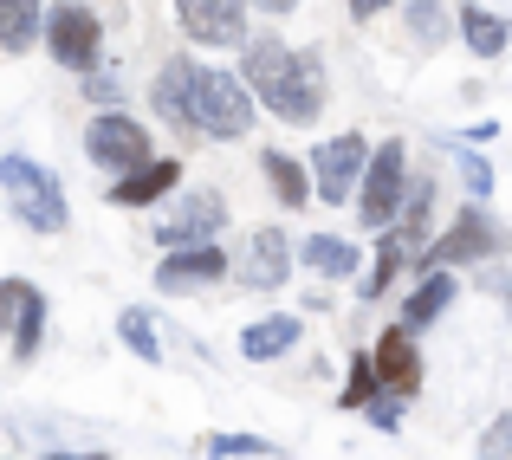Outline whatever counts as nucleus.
<instances>
[{
	"label": "nucleus",
	"mask_w": 512,
	"mask_h": 460,
	"mask_svg": "<svg viewBox=\"0 0 512 460\" xmlns=\"http://www.w3.org/2000/svg\"><path fill=\"white\" fill-rule=\"evenodd\" d=\"M240 85H247L253 104H266V111L292 130L318 124V111H325V59H318V52H292L286 39H273V33H260L247 46Z\"/></svg>",
	"instance_id": "nucleus-1"
},
{
	"label": "nucleus",
	"mask_w": 512,
	"mask_h": 460,
	"mask_svg": "<svg viewBox=\"0 0 512 460\" xmlns=\"http://www.w3.org/2000/svg\"><path fill=\"white\" fill-rule=\"evenodd\" d=\"M0 188H7V208L20 214L33 234H65L72 227V208H65V188L46 162L33 156H0Z\"/></svg>",
	"instance_id": "nucleus-2"
},
{
	"label": "nucleus",
	"mask_w": 512,
	"mask_h": 460,
	"mask_svg": "<svg viewBox=\"0 0 512 460\" xmlns=\"http://www.w3.org/2000/svg\"><path fill=\"white\" fill-rule=\"evenodd\" d=\"M188 111H195V130H201V137H214V143L253 137V98H247V85H240L234 72H208V65H201Z\"/></svg>",
	"instance_id": "nucleus-3"
},
{
	"label": "nucleus",
	"mask_w": 512,
	"mask_h": 460,
	"mask_svg": "<svg viewBox=\"0 0 512 460\" xmlns=\"http://www.w3.org/2000/svg\"><path fill=\"white\" fill-rule=\"evenodd\" d=\"M500 247H506V234L493 227V214L474 201V208H461L448 227H441V240H428V253H422V273H448V266L493 260Z\"/></svg>",
	"instance_id": "nucleus-4"
},
{
	"label": "nucleus",
	"mask_w": 512,
	"mask_h": 460,
	"mask_svg": "<svg viewBox=\"0 0 512 460\" xmlns=\"http://www.w3.org/2000/svg\"><path fill=\"white\" fill-rule=\"evenodd\" d=\"M221 227H227V201L214 195V188H182V195H175V208L150 227V240L163 253H175V247H208Z\"/></svg>",
	"instance_id": "nucleus-5"
},
{
	"label": "nucleus",
	"mask_w": 512,
	"mask_h": 460,
	"mask_svg": "<svg viewBox=\"0 0 512 460\" xmlns=\"http://www.w3.org/2000/svg\"><path fill=\"white\" fill-rule=\"evenodd\" d=\"M46 52L59 65H72V72H98V46H104V26L98 13L85 7V0H59V7H46Z\"/></svg>",
	"instance_id": "nucleus-6"
},
{
	"label": "nucleus",
	"mask_w": 512,
	"mask_h": 460,
	"mask_svg": "<svg viewBox=\"0 0 512 460\" xmlns=\"http://www.w3.org/2000/svg\"><path fill=\"white\" fill-rule=\"evenodd\" d=\"M402 175H409V150H402V137L383 143V150H370V169H363V182H357L363 188V195H357L363 227L383 234V227L402 214Z\"/></svg>",
	"instance_id": "nucleus-7"
},
{
	"label": "nucleus",
	"mask_w": 512,
	"mask_h": 460,
	"mask_svg": "<svg viewBox=\"0 0 512 460\" xmlns=\"http://www.w3.org/2000/svg\"><path fill=\"white\" fill-rule=\"evenodd\" d=\"M363 169H370V143L357 137V130H344V137H325L312 156V195L331 201V208H344L350 188L363 182Z\"/></svg>",
	"instance_id": "nucleus-8"
},
{
	"label": "nucleus",
	"mask_w": 512,
	"mask_h": 460,
	"mask_svg": "<svg viewBox=\"0 0 512 460\" xmlns=\"http://www.w3.org/2000/svg\"><path fill=\"white\" fill-rule=\"evenodd\" d=\"M85 156H91V169L130 175V169H143V162H150V137H143L137 117L104 111V117H91V130H85Z\"/></svg>",
	"instance_id": "nucleus-9"
},
{
	"label": "nucleus",
	"mask_w": 512,
	"mask_h": 460,
	"mask_svg": "<svg viewBox=\"0 0 512 460\" xmlns=\"http://www.w3.org/2000/svg\"><path fill=\"white\" fill-rule=\"evenodd\" d=\"M227 273H234L247 292H279L286 273H292V240L279 234V227H253V234L240 240V253L227 260Z\"/></svg>",
	"instance_id": "nucleus-10"
},
{
	"label": "nucleus",
	"mask_w": 512,
	"mask_h": 460,
	"mask_svg": "<svg viewBox=\"0 0 512 460\" xmlns=\"http://www.w3.org/2000/svg\"><path fill=\"white\" fill-rule=\"evenodd\" d=\"M0 324L13 331V357L33 363L39 337H46V292L33 279H0Z\"/></svg>",
	"instance_id": "nucleus-11"
},
{
	"label": "nucleus",
	"mask_w": 512,
	"mask_h": 460,
	"mask_svg": "<svg viewBox=\"0 0 512 460\" xmlns=\"http://www.w3.org/2000/svg\"><path fill=\"white\" fill-rule=\"evenodd\" d=\"M175 20L195 46H247V0H175Z\"/></svg>",
	"instance_id": "nucleus-12"
},
{
	"label": "nucleus",
	"mask_w": 512,
	"mask_h": 460,
	"mask_svg": "<svg viewBox=\"0 0 512 460\" xmlns=\"http://www.w3.org/2000/svg\"><path fill=\"white\" fill-rule=\"evenodd\" d=\"M227 279V253L214 247H175L163 253V266H156V292H169V299H182V292H208Z\"/></svg>",
	"instance_id": "nucleus-13"
},
{
	"label": "nucleus",
	"mask_w": 512,
	"mask_h": 460,
	"mask_svg": "<svg viewBox=\"0 0 512 460\" xmlns=\"http://www.w3.org/2000/svg\"><path fill=\"white\" fill-rule=\"evenodd\" d=\"M370 363H376L383 396H402V402H409L415 389H422V350H415V331H402V324H389V331L376 337Z\"/></svg>",
	"instance_id": "nucleus-14"
},
{
	"label": "nucleus",
	"mask_w": 512,
	"mask_h": 460,
	"mask_svg": "<svg viewBox=\"0 0 512 460\" xmlns=\"http://www.w3.org/2000/svg\"><path fill=\"white\" fill-rule=\"evenodd\" d=\"M195 72H201V65L188 59V52H175L163 72H156V111H163V124H175L182 137H195V111H188V98H195Z\"/></svg>",
	"instance_id": "nucleus-15"
},
{
	"label": "nucleus",
	"mask_w": 512,
	"mask_h": 460,
	"mask_svg": "<svg viewBox=\"0 0 512 460\" xmlns=\"http://www.w3.org/2000/svg\"><path fill=\"white\" fill-rule=\"evenodd\" d=\"M175 182H182V162H169V156H150V162H143V169L117 175L111 201H117V208H150V201H163Z\"/></svg>",
	"instance_id": "nucleus-16"
},
{
	"label": "nucleus",
	"mask_w": 512,
	"mask_h": 460,
	"mask_svg": "<svg viewBox=\"0 0 512 460\" xmlns=\"http://www.w3.org/2000/svg\"><path fill=\"white\" fill-rule=\"evenodd\" d=\"M299 337H305L299 318H292V311H273V318H253L247 331H240V357L247 363H273V357H286Z\"/></svg>",
	"instance_id": "nucleus-17"
},
{
	"label": "nucleus",
	"mask_w": 512,
	"mask_h": 460,
	"mask_svg": "<svg viewBox=\"0 0 512 460\" xmlns=\"http://www.w3.org/2000/svg\"><path fill=\"white\" fill-rule=\"evenodd\" d=\"M454 292H461V286H454V273H422V286L402 299V331H428V324L454 305Z\"/></svg>",
	"instance_id": "nucleus-18"
},
{
	"label": "nucleus",
	"mask_w": 512,
	"mask_h": 460,
	"mask_svg": "<svg viewBox=\"0 0 512 460\" xmlns=\"http://www.w3.org/2000/svg\"><path fill=\"white\" fill-rule=\"evenodd\" d=\"M299 260L312 266V273H325V279H357V240H344V234H312V240H299Z\"/></svg>",
	"instance_id": "nucleus-19"
},
{
	"label": "nucleus",
	"mask_w": 512,
	"mask_h": 460,
	"mask_svg": "<svg viewBox=\"0 0 512 460\" xmlns=\"http://www.w3.org/2000/svg\"><path fill=\"white\" fill-rule=\"evenodd\" d=\"M454 20H461V39L480 52V59H500V52H506L512 26L500 20V13H487L480 0H461V7H454Z\"/></svg>",
	"instance_id": "nucleus-20"
},
{
	"label": "nucleus",
	"mask_w": 512,
	"mask_h": 460,
	"mask_svg": "<svg viewBox=\"0 0 512 460\" xmlns=\"http://www.w3.org/2000/svg\"><path fill=\"white\" fill-rule=\"evenodd\" d=\"M46 26V7L39 0H0V52H26Z\"/></svg>",
	"instance_id": "nucleus-21"
},
{
	"label": "nucleus",
	"mask_w": 512,
	"mask_h": 460,
	"mask_svg": "<svg viewBox=\"0 0 512 460\" xmlns=\"http://www.w3.org/2000/svg\"><path fill=\"white\" fill-rule=\"evenodd\" d=\"M260 175L273 182V195L286 201V208H305V201H312V175H305L286 150H266V156H260Z\"/></svg>",
	"instance_id": "nucleus-22"
},
{
	"label": "nucleus",
	"mask_w": 512,
	"mask_h": 460,
	"mask_svg": "<svg viewBox=\"0 0 512 460\" xmlns=\"http://www.w3.org/2000/svg\"><path fill=\"white\" fill-rule=\"evenodd\" d=\"M117 337H124V350H130V357L163 363V344H156V318H150L143 305H124V311H117Z\"/></svg>",
	"instance_id": "nucleus-23"
},
{
	"label": "nucleus",
	"mask_w": 512,
	"mask_h": 460,
	"mask_svg": "<svg viewBox=\"0 0 512 460\" xmlns=\"http://www.w3.org/2000/svg\"><path fill=\"white\" fill-rule=\"evenodd\" d=\"M402 13H409V33H415V46H441L448 39V7L441 0H402Z\"/></svg>",
	"instance_id": "nucleus-24"
},
{
	"label": "nucleus",
	"mask_w": 512,
	"mask_h": 460,
	"mask_svg": "<svg viewBox=\"0 0 512 460\" xmlns=\"http://www.w3.org/2000/svg\"><path fill=\"white\" fill-rule=\"evenodd\" d=\"M376 396H383V383H376V363H370V357H350V376H344L338 409H370Z\"/></svg>",
	"instance_id": "nucleus-25"
},
{
	"label": "nucleus",
	"mask_w": 512,
	"mask_h": 460,
	"mask_svg": "<svg viewBox=\"0 0 512 460\" xmlns=\"http://www.w3.org/2000/svg\"><path fill=\"white\" fill-rule=\"evenodd\" d=\"M201 454H214V460H253V454H286V448L266 441V435H208V441H201Z\"/></svg>",
	"instance_id": "nucleus-26"
},
{
	"label": "nucleus",
	"mask_w": 512,
	"mask_h": 460,
	"mask_svg": "<svg viewBox=\"0 0 512 460\" xmlns=\"http://www.w3.org/2000/svg\"><path fill=\"white\" fill-rule=\"evenodd\" d=\"M448 150H454V143H448ZM454 169H461V182H467V195H474V201L493 195V169L480 162V150H467V143H461V150H454Z\"/></svg>",
	"instance_id": "nucleus-27"
},
{
	"label": "nucleus",
	"mask_w": 512,
	"mask_h": 460,
	"mask_svg": "<svg viewBox=\"0 0 512 460\" xmlns=\"http://www.w3.org/2000/svg\"><path fill=\"white\" fill-rule=\"evenodd\" d=\"M85 98L104 104V111H117V104H124V78L117 72H85Z\"/></svg>",
	"instance_id": "nucleus-28"
},
{
	"label": "nucleus",
	"mask_w": 512,
	"mask_h": 460,
	"mask_svg": "<svg viewBox=\"0 0 512 460\" xmlns=\"http://www.w3.org/2000/svg\"><path fill=\"white\" fill-rule=\"evenodd\" d=\"M480 460H512V415H493L480 435Z\"/></svg>",
	"instance_id": "nucleus-29"
},
{
	"label": "nucleus",
	"mask_w": 512,
	"mask_h": 460,
	"mask_svg": "<svg viewBox=\"0 0 512 460\" xmlns=\"http://www.w3.org/2000/svg\"><path fill=\"white\" fill-rule=\"evenodd\" d=\"M402 409H409L402 396H376L363 415H370V428H383V435H389V428H402Z\"/></svg>",
	"instance_id": "nucleus-30"
},
{
	"label": "nucleus",
	"mask_w": 512,
	"mask_h": 460,
	"mask_svg": "<svg viewBox=\"0 0 512 460\" xmlns=\"http://www.w3.org/2000/svg\"><path fill=\"white\" fill-rule=\"evenodd\" d=\"M39 460H111V448H72V454H39Z\"/></svg>",
	"instance_id": "nucleus-31"
},
{
	"label": "nucleus",
	"mask_w": 512,
	"mask_h": 460,
	"mask_svg": "<svg viewBox=\"0 0 512 460\" xmlns=\"http://www.w3.org/2000/svg\"><path fill=\"white\" fill-rule=\"evenodd\" d=\"M383 7H396V0H350V13H357V20H376Z\"/></svg>",
	"instance_id": "nucleus-32"
},
{
	"label": "nucleus",
	"mask_w": 512,
	"mask_h": 460,
	"mask_svg": "<svg viewBox=\"0 0 512 460\" xmlns=\"http://www.w3.org/2000/svg\"><path fill=\"white\" fill-rule=\"evenodd\" d=\"M461 137H467V150H474V143H493V137H500V124H474V130H461Z\"/></svg>",
	"instance_id": "nucleus-33"
},
{
	"label": "nucleus",
	"mask_w": 512,
	"mask_h": 460,
	"mask_svg": "<svg viewBox=\"0 0 512 460\" xmlns=\"http://www.w3.org/2000/svg\"><path fill=\"white\" fill-rule=\"evenodd\" d=\"M253 7H260V13H292L299 0H253Z\"/></svg>",
	"instance_id": "nucleus-34"
},
{
	"label": "nucleus",
	"mask_w": 512,
	"mask_h": 460,
	"mask_svg": "<svg viewBox=\"0 0 512 460\" xmlns=\"http://www.w3.org/2000/svg\"><path fill=\"white\" fill-rule=\"evenodd\" d=\"M500 299H506V311H512V279H506V286H500Z\"/></svg>",
	"instance_id": "nucleus-35"
},
{
	"label": "nucleus",
	"mask_w": 512,
	"mask_h": 460,
	"mask_svg": "<svg viewBox=\"0 0 512 460\" xmlns=\"http://www.w3.org/2000/svg\"><path fill=\"white\" fill-rule=\"evenodd\" d=\"M0 460H7V454H0Z\"/></svg>",
	"instance_id": "nucleus-36"
}]
</instances>
